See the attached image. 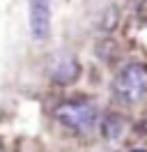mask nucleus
Instances as JSON below:
<instances>
[{
	"label": "nucleus",
	"instance_id": "obj_4",
	"mask_svg": "<svg viewBox=\"0 0 147 152\" xmlns=\"http://www.w3.org/2000/svg\"><path fill=\"white\" fill-rule=\"evenodd\" d=\"M78 74H81V65L74 56H57L53 67H51V78L55 83H62V86L74 83L78 78Z\"/></svg>",
	"mask_w": 147,
	"mask_h": 152
},
{
	"label": "nucleus",
	"instance_id": "obj_5",
	"mask_svg": "<svg viewBox=\"0 0 147 152\" xmlns=\"http://www.w3.org/2000/svg\"><path fill=\"white\" fill-rule=\"evenodd\" d=\"M101 129L108 138H115L122 132V120H117V115H106V118H101Z\"/></svg>",
	"mask_w": 147,
	"mask_h": 152
},
{
	"label": "nucleus",
	"instance_id": "obj_1",
	"mask_svg": "<svg viewBox=\"0 0 147 152\" xmlns=\"http://www.w3.org/2000/svg\"><path fill=\"white\" fill-rule=\"evenodd\" d=\"M113 97L124 106H136L147 97V65L127 62L113 81Z\"/></svg>",
	"mask_w": 147,
	"mask_h": 152
},
{
	"label": "nucleus",
	"instance_id": "obj_2",
	"mask_svg": "<svg viewBox=\"0 0 147 152\" xmlns=\"http://www.w3.org/2000/svg\"><path fill=\"white\" fill-rule=\"evenodd\" d=\"M55 120L71 129L76 134H90L97 124L101 122L99 108L87 102V99H71V102H62L55 108Z\"/></svg>",
	"mask_w": 147,
	"mask_h": 152
},
{
	"label": "nucleus",
	"instance_id": "obj_3",
	"mask_svg": "<svg viewBox=\"0 0 147 152\" xmlns=\"http://www.w3.org/2000/svg\"><path fill=\"white\" fill-rule=\"evenodd\" d=\"M30 32L35 39H46L51 30V0H28Z\"/></svg>",
	"mask_w": 147,
	"mask_h": 152
},
{
	"label": "nucleus",
	"instance_id": "obj_6",
	"mask_svg": "<svg viewBox=\"0 0 147 152\" xmlns=\"http://www.w3.org/2000/svg\"><path fill=\"white\" fill-rule=\"evenodd\" d=\"M131 152H145V150H131Z\"/></svg>",
	"mask_w": 147,
	"mask_h": 152
}]
</instances>
